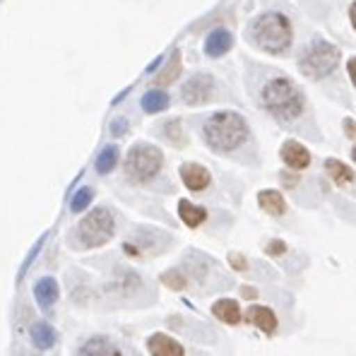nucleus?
<instances>
[{
    "label": "nucleus",
    "mask_w": 356,
    "mask_h": 356,
    "mask_svg": "<svg viewBox=\"0 0 356 356\" xmlns=\"http://www.w3.org/2000/svg\"><path fill=\"white\" fill-rule=\"evenodd\" d=\"M234 46V34L229 29H212L205 39V56L207 58H222L232 51Z\"/></svg>",
    "instance_id": "obj_9"
},
{
    "label": "nucleus",
    "mask_w": 356,
    "mask_h": 356,
    "mask_svg": "<svg viewBox=\"0 0 356 356\" xmlns=\"http://www.w3.org/2000/svg\"><path fill=\"white\" fill-rule=\"evenodd\" d=\"M92 200H94V191L92 188H80V191L72 195V200H70V212H85V209L92 205Z\"/></svg>",
    "instance_id": "obj_23"
},
{
    "label": "nucleus",
    "mask_w": 356,
    "mask_h": 356,
    "mask_svg": "<svg viewBox=\"0 0 356 356\" xmlns=\"http://www.w3.org/2000/svg\"><path fill=\"white\" fill-rule=\"evenodd\" d=\"M178 217H181V222L186 227L197 229L207 219V209L200 205H193L191 200H181L178 202Z\"/></svg>",
    "instance_id": "obj_18"
},
{
    "label": "nucleus",
    "mask_w": 356,
    "mask_h": 356,
    "mask_svg": "<svg viewBox=\"0 0 356 356\" xmlns=\"http://www.w3.org/2000/svg\"><path fill=\"white\" fill-rule=\"evenodd\" d=\"M29 337H31V344H34L39 352H46V349H51L56 344V339H58V334H56L54 325H49V323L39 321L34 323V325L29 327Z\"/></svg>",
    "instance_id": "obj_15"
},
{
    "label": "nucleus",
    "mask_w": 356,
    "mask_h": 356,
    "mask_svg": "<svg viewBox=\"0 0 356 356\" xmlns=\"http://www.w3.org/2000/svg\"><path fill=\"white\" fill-rule=\"evenodd\" d=\"M344 130H347V133H349V138L354 140V120H352V118H347V120H344Z\"/></svg>",
    "instance_id": "obj_30"
},
{
    "label": "nucleus",
    "mask_w": 356,
    "mask_h": 356,
    "mask_svg": "<svg viewBox=\"0 0 356 356\" xmlns=\"http://www.w3.org/2000/svg\"><path fill=\"white\" fill-rule=\"evenodd\" d=\"M118 147L116 145H106L102 152L97 154V161H94V169H97V174H102V176H106V174H111L113 169H116V164H118Z\"/></svg>",
    "instance_id": "obj_21"
},
{
    "label": "nucleus",
    "mask_w": 356,
    "mask_h": 356,
    "mask_svg": "<svg viewBox=\"0 0 356 356\" xmlns=\"http://www.w3.org/2000/svg\"><path fill=\"white\" fill-rule=\"evenodd\" d=\"M164 135H166V140H169L171 145H176V147H183V145L188 143L186 133H183L181 120H169V123L164 125Z\"/></svg>",
    "instance_id": "obj_24"
},
{
    "label": "nucleus",
    "mask_w": 356,
    "mask_h": 356,
    "mask_svg": "<svg viewBox=\"0 0 356 356\" xmlns=\"http://www.w3.org/2000/svg\"><path fill=\"white\" fill-rule=\"evenodd\" d=\"M113 232H116V219H113L111 209L97 207L80 222L77 236H80V243L85 248H99V245L111 241Z\"/></svg>",
    "instance_id": "obj_5"
},
{
    "label": "nucleus",
    "mask_w": 356,
    "mask_h": 356,
    "mask_svg": "<svg viewBox=\"0 0 356 356\" xmlns=\"http://www.w3.org/2000/svg\"><path fill=\"white\" fill-rule=\"evenodd\" d=\"M325 171H327V176L342 188L352 186V183H354V169L344 164V161H339V159H325Z\"/></svg>",
    "instance_id": "obj_19"
},
{
    "label": "nucleus",
    "mask_w": 356,
    "mask_h": 356,
    "mask_svg": "<svg viewBox=\"0 0 356 356\" xmlns=\"http://www.w3.org/2000/svg\"><path fill=\"white\" fill-rule=\"evenodd\" d=\"M147 349L152 356H183V344L164 332H156L147 339Z\"/></svg>",
    "instance_id": "obj_11"
},
{
    "label": "nucleus",
    "mask_w": 356,
    "mask_h": 356,
    "mask_svg": "<svg viewBox=\"0 0 356 356\" xmlns=\"http://www.w3.org/2000/svg\"><path fill=\"white\" fill-rule=\"evenodd\" d=\"M125 133H128V118L118 116L111 123V135H113V138H120V135H125Z\"/></svg>",
    "instance_id": "obj_27"
},
{
    "label": "nucleus",
    "mask_w": 356,
    "mask_h": 356,
    "mask_svg": "<svg viewBox=\"0 0 356 356\" xmlns=\"http://www.w3.org/2000/svg\"><path fill=\"white\" fill-rule=\"evenodd\" d=\"M280 156L289 169H296V171L306 169V166L311 164V152L303 147L301 143H296V140H286L280 149Z\"/></svg>",
    "instance_id": "obj_10"
},
{
    "label": "nucleus",
    "mask_w": 356,
    "mask_h": 356,
    "mask_svg": "<svg viewBox=\"0 0 356 356\" xmlns=\"http://www.w3.org/2000/svg\"><path fill=\"white\" fill-rule=\"evenodd\" d=\"M161 164H164V154H161L159 147L147 143H138L130 147L123 169L125 176L133 183H147L161 171Z\"/></svg>",
    "instance_id": "obj_4"
},
{
    "label": "nucleus",
    "mask_w": 356,
    "mask_h": 356,
    "mask_svg": "<svg viewBox=\"0 0 356 356\" xmlns=\"http://www.w3.org/2000/svg\"><path fill=\"white\" fill-rule=\"evenodd\" d=\"M181 97L188 106H200L207 104L214 97V80L209 75H195L193 80H188L181 89Z\"/></svg>",
    "instance_id": "obj_7"
},
{
    "label": "nucleus",
    "mask_w": 356,
    "mask_h": 356,
    "mask_svg": "<svg viewBox=\"0 0 356 356\" xmlns=\"http://www.w3.org/2000/svg\"><path fill=\"white\" fill-rule=\"evenodd\" d=\"M349 77H352V82H354V60H349Z\"/></svg>",
    "instance_id": "obj_32"
},
{
    "label": "nucleus",
    "mask_w": 356,
    "mask_h": 356,
    "mask_svg": "<svg viewBox=\"0 0 356 356\" xmlns=\"http://www.w3.org/2000/svg\"><path fill=\"white\" fill-rule=\"evenodd\" d=\"M245 321H248L250 325L260 327L265 334H272L277 330V325H280V323H277L275 311L267 308V306H250L248 313H245Z\"/></svg>",
    "instance_id": "obj_12"
},
{
    "label": "nucleus",
    "mask_w": 356,
    "mask_h": 356,
    "mask_svg": "<svg viewBox=\"0 0 356 356\" xmlns=\"http://www.w3.org/2000/svg\"><path fill=\"white\" fill-rule=\"evenodd\" d=\"M77 356H123V352L108 337H92L82 344Z\"/></svg>",
    "instance_id": "obj_13"
},
{
    "label": "nucleus",
    "mask_w": 356,
    "mask_h": 356,
    "mask_svg": "<svg viewBox=\"0 0 356 356\" xmlns=\"http://www.w3.org/2000/svg\"><path fill=\"white\" fill-rule=\"evenodd\" d=\"M212 313L217 321L227 323V325H238L241 323V306L234 298H219V301H214Z\"/></svg>",
    "instance_id": "obj_16"
},
{
    "label": "nucleus",
    "mask_w": 356,
    "mask_h": 356,
    "mask_svg": "<svg viewBox=\"0 0 356 356\" xmlns=\"http://www.w3.org/2000/svg\"><path fill=\"white\" fill-rule=\"evenodd\" d=\"M58 294H60L58 282H56L54 277H41V280L34 284V298L41 308L54 306V303L58 301Z\"/></svg>",
    "instance_id": "obj_14"
},
{
    "label": "nucleus",
    "mask_w": 356,
    "mask_h": 356,
    "mask_svg": "<svg viewBox=\"0 0 356 356\" xmlns=\"http://www.w3.org/2000/svg\"><path fill=\"white\" fill-rule=\"evenodd\" d=\"M250 39L265 54H282L291 46V22L282 13H265L250 29Z\"/></svg>",
    "instance_id": "obj_3"
},
{
    "label": "nucleus",
    "mask_w": 356,
    "mask_h": 356,
    "mask_svg": "<svg viewBox=\"0 0 356 356\" xmlns=\"http://www.w3.org/2000/svg\"><path fill=\"white\" fill-rule=\"evenodd\" d=\"M258 205L272 217H282L286 212V200L280 191H260L258 193Z\"/></svg>",
    "instance_id": "obj_17"
},
{
    "label": "nucleus",
    "mask_w": 356,
    "mask_h": 356,
    "mask_svg": "<svg viewBox=\"0 0 356 356\" xmlns=\"http://www.w3.org/2000/svg\"><path fill=\"white\" fill-rule=\"evenodd\" d=\"M260 102L270 111V116H275L282 123L296 120L303 113V94L294 82H289L286 77H275L263 87L260 92Z\"/></svg>",
    "instance_id": "obj_2"
},
{
    "label": "nucleus",
    "mask_w": 356,
    "mask_h": 356,
    "mask_svg": "<svg viewBox=\"0 0 356 356\" xmlns=\"http://www.w3.org/2000/svg\"><path fill=\"white\" fill-rule=\"evenodd\" d=\"M159 65H161V58H156V60L152 63V65L147 67V72H154V70H156V67H159Z\"/></svg>",
    "instance_id": "obj_31"
},
{
    "label": "nucleus",
    "mask_w": 356,
    "mask_h": 356,
    "mask_svg": "<svg viewBox=\"0 0 356 356\" xmlns=\"http://www.w3.org/2000/svg\"><path fill=\"white\" fill-rule=\"evenodd\" d=\"M178 75H181V51H174V56L169 58V65H166L164 70L154 77V85L166 87V85H171Z\"/></svg>",
    "instance_id": "obj_22"
},
{
    "label": "nucleus",
    "mask_w": 356,
    "mask_h": 356,
    "mask_svg": "<svg viewBox=\"0 0 356 356\" xmlns=\"http://www.w3.org/2000/svg\"><path fill=\"white\" fill-rule=\"evenodd\" d=\"M229 265H232L234 270H238V272L248 270V263H245V258L241 253H232V255H229Z\"/></svg>",
    "instance_id": "obj_28"
},
{
    "label": "nucleus",
    "mask_w": 356,
    "mask_h": 356,
    "mask_svg": "<svg viewBox=\"0 0 356 356\" xmlns=\"http://www.w3.org/2000/svg\"><path fill=\"white\" fill-rule=\"evenodd\" d=\"M161 282H164V286H169V289H174V291H181V289H186V286H188V280H186V275H183L181 270L164 272V275H161Z\"/></svg>",
    "instance_id": "obj_25"
},
{
    "label": "nucleus",
    "mask_w": 356,
    "mask_h": 356,
    "mask_svg": "<svg viewBox=\"0 0 356 356\" xmlns=\"http://www.w3.org/2000/svg\"><path fill=\"white\" fill-rule=\"evenodd\" d=\"M202 138L209 149L229 154L248 140V123L236 111H219L202 123Z\"/></svg>",
    "instance_id": "obj_1"
},
{
    "label": "nucleus",
    "mask_w": 356,
    "mask_h": 356,
    "mask_svg": "<svg viewBox=\"0 0 356 356\" xmlns=\"http://www.w3.org/2000/svg\"><path fill=\"white\" fill-rule=\"evenodd\" d=\"M241 294H243V298H258V289H253V286H243V289H241Z\"/></svg>",
    "instance_id": "obj_29"
},
{
    "label": "nucleus",
    "mask_w": 356,
    "mask_h": 356,
    "mask_svg": "<svg viewBox=\"0 0 356 356\" xmlns=\"http://www.w3.org/2000/svg\"><path fill=\"white\" fill-rule=\"evenodd\" d=\"M339 63V51L334 49L327 41H316L306 54L298 60V70L306 77H313V80H323L325 75L337 67Z\"/></svg>",
    "instance_id": "obj_6"
},
{
    "label": "nucleus",
    "mask_w": 356,
    "mask_h": 356,
    "mask_svg": "<svg viewBox=\"0 0 356 356\" xmlns=\"http://www.w3.org/2000/svg\"><path fill=\"white\" fill-rule=\"evenodd\" d=\"M140 104H143L145 113H161L164 108H169L171 97L164 92V89H149V92H145V97Z\"/></svg>",
    "instance_id": "obj_20"
},
{
    "label": "nucleus",
    "mask_w": 356,
    "mask_h": 356,
    "mask_svg": "<svg viewBox=\"0 0 356 356\" xmlns=\"http://www.w3.org/2000/svg\"><path fill=\"white\" fill-rule=\"evenodd\" d=\"M181 181L186 183L188 191L193 193H200V191H207L209 183H212V176H209V171L205 169L202 164H195V161H186V164L181 166Z\"/></svg>",
    "instance_id": "obj_8"
},
{
    "label": "nucleus",
    "mask_w": 356,
    "mask_h": 356,
    "mask_svg": "<svg viewBox=\"0 0 356 356\" xmlns=\"http://www.w3.org/2000/svg\"><path fill=\"white\" fill-rule=\"evenodd\" d=\"M265 253L272 255V258H277V255H284L286 253V243H284V241H280V238L270 241V243L265 245Z\"/></svg>",
    "instance_id": "obj_26"
}]
</instances>
